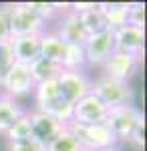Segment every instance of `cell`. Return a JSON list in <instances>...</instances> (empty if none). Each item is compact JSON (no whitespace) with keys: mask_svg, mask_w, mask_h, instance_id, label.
Listing matches in <instances>:
<instances>
[{"mask_svg":"<svg viewBox=\"0 0 147 151\" xmlns=\"http://www.w3.org/2000/svg\"><path fill=\"white\" fill-rule=\"evenodd\" d=\"M105 125L111 129L117 141H129L137 129L145 125V119H143V113L133 103H125L107 111Z\"/></svg>","mask_w":147,"mask_h":151,"instance_id":"obj_1","label":"cell"},{"mask_svg":"<svg viewBox=\"0 0 147 151\" xmlns=\"http://www.w3.org/2000/svg\"><path fill=\"white\" fill-rule=\"evenodd\" d=\"M65 127L75 135V139L79 141L83 151H97V149H111L117 147V137L111 133V129L105 123L97 125H79V123H67Z\"/></svg>","mask_w":147,"mask_h":151,"instance_id":"obj_2","label":"cell"},{"mask_svg":"<svg viewBox=\"0 0 147 151\" xmlns=\"http://www.w3.org/2000/svg\"><path fill=\"white\" fill-rule=\"evenodd\" d=\"M91 93L95 95V97H99L101 103L107 109L131 103V99H133V89H131L129 83L111 79L107 75H101L95 81H91Z\"/></svg>","mask_w":147,"mask_h":151,"instance_id":"obj_3","label":"cell"},{"mask_svg":"<svg viewBox=\"0 0 147 151\" xmlns=\"http://www.w3.org/2000/svg\"><path fill=\"white\" fill-rule=\"evenodd\" d=\"M8 12H10V38L12 36L43 35L46 30V22L30 8L28 2L8 4Z\"/></svg>","mask_w":147,"mask_h":151,"instance_id":"obj_4","label":"cell"},{"mask_svg":"<svg viewBox=\"0 0 147 151\" xmlns=\"http://www.w3.org/2000/svg\"><path fill=\"white\" fill-rule=\"evenodd\" d=\"M61 97L68 103H77L83 97L91 93V79L85 75V70H61L57 77Z\"/></svg>","mask_w":147,"mask_h":151,"instance_id":"obj_5","label":"cell"},{"mask_svg":"<svg viewBox=\"0 0 147 151\" xmlns=\"http://www.w3.org/2000/svg\"><path fill=\"white\" fill-rule=\"evenodd\" d=\"M0 89H4V95H8L12 99L32 93L34 81H32V77H30V69L26 65L14 63L10 69L6 70V75L2 77Z\"/></svg>","mask_w":147,"mask_h":151,"instance_id":"obj_6","label":"cell"},{"mask_svg":"<svg viewBox=\"0 0 147 151\" xmlns=\"http://www.w3.org/2000/svg\"><path fill=\"white\" fill-rule=\"evenodd\" d=\"M85 48V58L87 65L91 67H103V63L113 55L115 50V40H113V30L107 28L103 32L91 35L87 38V42L83 45Z\"/></svg>","mask_w":147,"mask_h":151,"instance_id":"obj_7","label":"cell"},{"mask_svg":"<svg viewBox=\"0 0 147 151\" xmlns=\"http://www.w3.org/2000/svg\"><path fill=\"white\" fill-rule=\"evenodd\" d=\"M107 111L109 109L101 103V99L95 97L93 93H89L87 97H83L81 101L75 103V107H73V123H79V125L105 123Z\"/></svg>","mask_w":147,"mask_h":151,"instance_id":"obj_8","label":"cell"},{"mask_svg":"<svg viewBox=\"0 0 147 151\" xmlns=\"http://www.w3.org/2000/svg\"><path fill=\"white\" fill-rule=\"evenodd\" d=\"M139 58L141 57H133V55H127L121 50H113V55L103 63V75L117 79V81L129 83L131 77L135 75L137 67H139Z\"/></svg>","mask_w":147,"mask_h":151,"instance_id":"obj_9","label":"cell"},{"mask_svg":"<svg viewBox=\"0 0 147 151\" xmlns=\"http://www.w3.org/2000/svg\"><path fill=\"white\" fill-rule=\"evenodd\" d=\"M57 36L65 42V45H77V47H83L85 42H87V30H85V26L81 24L79 20V14L75 10H71L67 8L65 14L58 18V26H57Z\"/></svg>","mask_w":147,"mask_h":151,"instance_id":"obj_10","label":"cell"},{"mask_svg":"<svg viewBox=\"0 0 147 151\" xmlns=\"http://www.w3.org/2000/svg\"><path fill=\"white\" fill-rule=\"evenodd\" d=\"M113 40H115V50H121L133 57L143 55V45H145V30L135 28L131 24H125L121 28L113 30Z\"/></svg>","mask_w":147,"mask_h":151,"instance_id":"obj_11","label":"cell"},{"mask_svg":"<svg viewBox=\"0 0 147 151\" xmlns=\"http://www.w3.org/2000/svg\"><path fill=\"white\" fill-rule=\"evenodd\" d=\"M28 117H30L32 137L36 141H40L43 145H46L50 139H55L58 133H61V129L65 127L63 123H58L55 117L46 115L43 111H36V109H34L32 113H28Z\"/></svg>","mask_w":147,"mask_h":151,"instance_id":"obj_12","label":"cell"},{"mask_svg":"<svg viewBox=\"0 0 147 151\" xmlns=\"http://www.w3.org/2000/svg\"><path fill=\"white\" fill-rule=\"evenodd\" d=\"M14 63L30 65L40 57V35H28V36H12L10 40Z\"/></svg>","mask_w":147,"mask_h":151,"instance_id":"obj_13","label":"cell"},{"mask_svg":"<svg viewBox=\"0 0 147 151\" xmlns=\"http://www.w3.org/2000/svg\"><path fill=\"white\" fill-rule=\"evenodd\" d=\"M67 52V45L57 36L55 30H45L40 35V57L50 60V63H57L61 67L63 58Z\"/></svg>","mask_w":147,"mask_h":151,"instance_id":"obj_14","label":"cell"},{"mask_svg":"<svg viewBox=\"0 0 147 151\" xmlns=\"http://www.w3.org/2000/svg\"><path fill=\"white\" fill-rule=\"evenodd\" d=\"M99 10L105 16L107 28H121L127 24V12H129V2H99Z\"/></svg>","mask_w":147,"mask_h":151,"instance_id":"obj_15","label":"cell"},{"mask_svg":"<svg viewBox=\"0 0 147 151\" xmlns=\"http://www.w3.org/2000/svg\"><path fill=\"white\" fill-rule=\"evenodd\" d=\"M22 113H26V111L16 103V99H12L4 93L0 95V133L4 135Z\"/></svg>","mask_w":147,"mask_h":151,"instance_id":"obj_16","label":"cell"},{"mask_svg":"<svg viewBox=\"0 0 147 151\" xmlns=\"http://www.w3.org/2000/svg\"><path fill=\"white\" fill-rule=\"evenodd\" d=\"M32 93H34V101H36V111H43L45 107H48L53 101H57L58 97H61L57 79H50V81H45V83H36Z\"/></svg>","mask_w":147,"mask_h":151,"instance_id":"obj_17","label":"cell"},{"mask_svg":"<svg viewBox=\"0 0 147 151\" xmlns=\"http://www.w3.org/2000/svg\"><path fill=\"white\" fill-rule=\"evenodd\" d=\"M28 69H30V77H32L34 85H36V83L50 81V79H57L58 73L63 70L57 63H50V60H46V58H43V57H38L34 63H30Z\"/></svg>","mask_w":147,"mask_h":151,"instance_id":"obj_18","label":"cell"},{"mask_svg":"<svg viewBox=\"0 0 147 151\" xmlns=\"http://www.w3.org/2000/svg\"><path fill=\"white\" fill-rule=\"evenodd\" d=\"M45 147H46V151H83L79 141L75 139V135L67 127L61 129V133H58L55 139L48 141Z\"/></svg>","mask_w":147,"mask_h":151,"instance_id":"obj_19","label":"cell"},{"mask_svg":"<svg viewBox=\"0 0 147 151\" xmlns=\"http://www.w3.org/2000/svg\"><path fill=\"white\" fill-rule=\"evenodd\" d=\"M73 107H75L73 103H68V101H65V99H63V97H58L57 101H53L48 107H45V109H43V113L55 117L58 123L67 125V123H71V121H73Z\"/></svg>","mask_w":147,"mask_h":151,"instance_id":"obj_20","label":"cell"},{"mask_svg":"<svg viewBox=\"0 0 147 151\" xmlns=\"http://www.w3.org/2000/svg\"><path fill=\"white\" fill-rule=\"evenodd\" d=\"M85 65H87L85 48L77 47V45H67V52H65L63 63H61V69H65V70H83Z\"/></svg>","mask_w":147,"mask_h":151,"instance_id":"obj_21","label":"cell"},{"mask_svg":"<svg viewBox=\"0 0 147 151\" xmlns=\"http://www.w3.org/2000/svg\"><path fill=\"white\" fill-rule=\"evenodd\" d=\"M4 137H6L8 143H10V141H20V139H26V137H32V129H30V117H28V113H22V115L18 117V119L14 121V125L4 133Z\"/></svg>","mask_w":147,"mask_h":151,"instance_id":"obj_22","label":"cell"},{"mask_svg":"<svg viewBox=\"0 0 147 151\" xmlns=\"http://www.w3.org/2000/svg\"><path fill=\"white\" fill-rule=\"evenodd\" d=\"M127 24L145 30V4H143V2H129Z\"/></svg>","mask_w":147,"mask_h":151,"instance_id":"obj_23","label":"cell"},{"mask_svg":"<svg viewBox=\"0 0 147 151\" xmlns=\"http://www.w3.org/2000/svg\"><path fill=\"white\" fill-rule=\"evenodd\" d=\"M8 151H46V147L34 137H26V139H20V141H10Z\"/></svg>","mask_w":147,"mask_h":151,"instance_id":"obj_24","label":"cell"},{"mask_svg":"<svg viewBox=\"0 0 147 151\" xmlns=\"http://www.w3.org/2000/svg\"><path fill=\"white\" fill-rule=\"evenodd\" d=\"M14 65V55H12V47L10 42H0V81L6 75V70Z\"/></svg>","mask_w":147,"mask_h":151,"instance_id":"obj_25","label":"cell"},{"mask_svg":"<svg viewBox=\"0 0 147 151\" xmlns=\"http://www.w3.org/2000/svg\"><path fill=\"white\" fill-rule=\"evenodd\" d=\"M10 40V12L8 4L0 6V42Z\"/></svg>","mask_w":147,"mask_h":151,"instance_id":"obj_26","label":"cell"},{"mask_svg":"<svg viewBox=\"0 0 147 151\" xmlns=\"http://www.w3.org/2000/svg\"><path fill=\"white\" fill-rule=\"evenodd\" d=\"M97 151H117V147H111V149H97Z\"/></svg>","mask_w":147,"mask_h":151,"instance_id":"obj_27","label":"cell"}]
</instances>
